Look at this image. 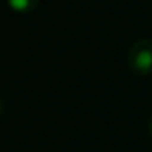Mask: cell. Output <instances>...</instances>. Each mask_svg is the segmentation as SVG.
<instances>
[{"mask_svg":"<svg viewBox=\"0 0 152 152\" xmlns=\"http://www.w3.org/2000/svg\"><path fill=\"white\" fill-rule=\"evenodd\" d=\"M77 152H82V151H77Z\"/></svg>","mask_w":152,"mask_h":152,"instance_id":"5b68a950","label":"cell"},{"mask_svg":"<svg viewBox=\"0 0 152 152\" xmlns=\"http://www.w3.org/2000/svg\"><path fill=\"white\" fill-rule=\"evenodd\" d=\"M5 2L17 13H31L39 5V0H5Z\"/></svg>","mask_w":152,"mask_h":152,"instance_id":"7a4b0ae2","label":"cell"},{"mask_svg":"<svg viewBox=\"0 0 152 152\" xmlns=\"http://www.w3.org/2000/svg\"><path fill=\"white\" fill-rule=\"evenodd\" d=\"M5 108H7V103H5V100L0 96V118L5 115Z\"/></svg>","mask_w":152,"mask_h":152,"instance_id":"3957f363","label":"cell"},{"mask_svg":"<svg viewBox=\"0 0 152 152\" xmlns=\"http://www.w3.org/2000/svg\"><path fill=\"white\" fill-rule=\"evenodd\" d=\"M126 64L137 77L152 75V38H139L126 53Z\"/></svg>","mask_w":152,"mask_h":152,"instance_id":"6da1fadb","label":"cell"},{"mask_svg":"<svg viewBox=\"0 0 152 152\" xmlns=\"http://www.w3.org/2000/svg\"><path fill=\"white\" fill-rule=\"evenodd\" d=\"M147 129H149V134H151V137H152V113L147 119Z\"/></svg>","mask_w":152,"mask_h":152,"instance_id":"277c9868","label":"cell"}]
</instances>
